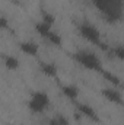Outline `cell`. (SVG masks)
<instances>
[{
	"mask_svg": "<svg viewBox=\"0 0 124 125\" xmlns=\"http://www.w3.org/2000/svg\"><path fill=\"white\" fill-rule=\"evenodd\" d=\"M51 99L50 94L44 90H35L32 92L29 99H28V109L34 115H41L50 108Z\"/></svg>",
	"mask_w": 124,
	"mask_h": 125,
	"instance_id": "4",
	"label": "cell"
},
{
	"mask_svg": "<svg viewBox=\"0 0 124 125\" xmlns=\"http://www.w3.org/2000/svg\"><path fill=\"white\" fill-rule=\"evenodd\" d=\"M3 64H4V67H6L7 70H10V71H15V70H18V68L21 67L19 58L15 57V55H12V54L3 55Z\"/></svg>",
	"mask_w": 124,
	"mask_h": 125,
	"instance_id": "11",
	"label": "cell"
},
{
	"mask_svg": "<svg viewBox=\"0 0 124 125\" xmlns=\"http://www.w3.org/2000/svg\"><path fill=\"white\" fill-rule=\"evenodd\" d=\"M101 74H102V77H104V79H105L110 84H112V86H123V82L117 77V74L111 73L110 70H107V68H105Z\"/></svg>",
	"mask_w": 124,
	"mask_h": 125,
	"instance_id": "12",
	"label": "cell"
},
{
	"mask_svg": "<svg viewBox=\"0 0 124 125\" xmlns=\"http://www.w3.org/2000/svg\"><path fill=\"white\" fill-rule=\"evenodd\" d=\"M47 125H70V119L63 114H57V115H54L53 118L48 119Z\"/></svg>",
	"mask_w": 124,
	"mask_h": 125,
	"instance_id": "13",
	"label": "cell"
},
{
	"mask_svg": "<svg viewBox=\"0 0 124 125\" xmlns=\"http://www.w3.org/2000/svg\"><path fill=\"white\" fill-rule=\"evenodd\" d=\"M39 70L44 76H47L50 79H56L59 74V67L53 61H39Z\"/></svg>",
	"mask_w": 124,
	"mask_h": 125,
	"instance_id": "9",
	"label": "cell"
},
{
	"mask_svg": "<svg viewBox=\"0 0 124 125\" xmlns=\"http://www.w3.org/2000/svg\"><path fill=\"white\" fill-rule=\"evenodd\" d=\"M34 29H35V32H37L42 39H45V38L51 33L53 26H51V25H48V23H45L44 21H39V22H37V23L34 25Z\"/></svg>",
	"mask_w": 124,
	"mask_h": 125,
	"instance_id": "10",
	"label": "cell"
},
{
	"mask_svg": "<svg viewBox=\"0 0 124 125\" xmlns=\"http://www.w3.org/2000/svg\"><path fill=\"white\" fill-rule=\"evenodd\" d=\"M95 9L110 25H117L124 19V0H92Z\"/></svg>",
	"mask_w": 124,
	"mask_h": 125,
	"instance_id": "1",
	"label": "cell"
},
{
	"mask_svg": "<svg viewBox=\"0 0 124 125\" xmlns=\"http://www.w3.org/2000/svg\"><path fill=\"white\" fill-rule=\"evenodd\" d=\"M19 51H22L25 55L37 57V55H38V51H39V47H38V44H37L35 41L26 39V41L19 42Z\"/></svg>",
	"mask_w": 124,
	"mask_h": 125,
	"instance_id": "8",
	"label": "cell"
},
{
	"mask_svg": "<svg viewBox=\"0 0 124 125\" xmlns=\"http://www.w3.org/2000/svg\"><path fill=\"white\" fill-rule=\"evenodd\" d=\"M73 60L77 62L80 67H83L85 70L92 71V73H99L101 74L105 70L102 60L92 50H77V51H74Z\"/></svg>",
	"mask_w": 124,
	"mask_h": 125,
	"instance_id": "2",
	"label": "cell"
},
{
	"mask_svg": "<svg viewBox=\"0 0 124 125\" xmlns=\"http://www.w3.org/2000/svg\"><path fill=\"white\" fill-rule=\"evenodd\" d=\"M60 92L62 94L66 97V99H69L70 102H73V103H77L79 102V96H80V89H79V86H76V84H73V83H64L60 86Z\"/></svg>",
	"mask_w": 124,
	"mask_h": 125,
	"instance_id": "7",
	"label": "cell"
},
{
	"mask_svg": "<svg viewBox=\"0 0 124 125\" xmlns=\"http://www.w3.org/2000/svg\"><path fill=\"white\" fill-rule=\"evenodd\" d=\"M41 21H44L45 23H48V25H54L56 23V16L53 15V13H50V12H47V10H42L41 12Z\"/></svg>",
	"mask_w": 124,
	"mask_h": 125,
	"instance_id": "15",
	"label": "cell"
},
{
	"mask_svg": "<svg viewBox=\"0 0 124 125\" xmlns=\"http://www.w3.org/2000/svg\"><path fill=\"white\" fill-rule=\"evenodd\" d=\"M0 28H1V29H7V28H9V23H7L6 16H1V18H0Z\"/></svg>",
	"mask_w": 124,
	"mask_h": 125,
	"instance_id": "17",
	"label": "cell"
},
{
	"mask_svg": "<svg viewBox=\"0 0 124 125\" xmlns=\"http://www.w3.org/2000/svg\"><path fill=\"white\" fill-rule=\"evenodd\" d=\"M123 87H124V83H123Z\"/></svg>",
	"mask_w": 124,
	"mask_h": 125,
	"instance_id": "18",
	"label": "cell"
},
{
	"mask_svg": "<svg viewBox=\"0 0 124 125\" xmlns=\"http://www.w3.org/2000/svg\"><path fill=\"white\" fill-rule=\"evenodd\" d=\"M76 29H77V33L85 41H88L89 44H92V45L98 47V48H107V45L104 44L101 31L93 25L92 22H89V21H80L77 23Z\"/></svg>",
	"mask_w": 124,
	"mask_h": 125,
	"instance_id": "3",
	"label": "cell"
},
{
	"mask_svg": "<svg viewBox=\"0 0 124 125\" xmlns=\"http://www.w3.org/2000/svg\"><path fill=\"white\" fill-rule=\"evenodd\" d=\"M76 111H77L85 119H88V121H91V122H95V124H99V122H101V118H99L96 109H95L93 106H91L89 103L77 102V103H76Z\"/></svg>",
	"mask_w": 124,
	"mask_h": 125,
	"instance_id": "5",
	"label": "cell"
},
{
	"mask_svg": "<svg viewBox=\"0 0 124 125\" xmlns=\"http://www.w3.org/2000/svg\"><path fill=\"white\" fill-rule=\"evenodd\" d=\"M101 94L105 100H108L110 103L112 105H117V106H124V97L121 92L117 89V87H104L101 90Z\"/></svg>",
	"mask_w": 124,
	"mask_h": 125,
	"instance_id": "6",
	"label": "cell"
},
{
	"mask_svg": "<svg viewBox=\"0 0 124 125\" xmlns=\"http://www.w3.org/2000/svg\"><path fill=\"white\" fill-rule=\"evenodd\" d=\"M45 41H47L48 44L54 45V47H62V44H63V39H62V36H60V33H59V32H56L54 29H53L51 33L45 38Z\"/></svg>",
	"mask_w": 124,
	"mask_h": 125,
	"instance_id": "14",
	"label": "cell"
},
{
	"mask_svg": "<svg viewBox=\"0 0 124 125\" xmlns=\"http://www.w3.org/2000/svg\"><path fill=\"white\" fill-rule=\"evenodd\" d=\"M111 51H112L114 57H115L118 61H121L124 64V45H115Z\"/></svg>",
	"mask_w": 124,
	"mask_h": 125,
	"instance_id": "16",
	"label": "cell"
}]
</instances>
